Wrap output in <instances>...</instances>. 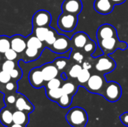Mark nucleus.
Returning a JSON list of instances; mask_svg holds the SVG:
<instances>
[{"label": "nucleus", "instance_id": "1", "mask_svg": "<svg viewBox=\"0 0 128 127\" xmlns=\"http://www.w3.org/2000/svg\"><path fill=\"white\" fill-rule=\"evenodd\" d=\"M65 118L68 124L72 127H86L88 121L86 111L78 106L70 109Z\"/></svg>", "mask_w": 128, "mask_h": 127}, {"label": "nucleus", "instance_id": "2", "mask_svg": "<svg viewBox=\"0 0 128 127\" xmlns=\"http://www.w3.org/2000/svg\"><path fill=\"white\" fill-rule=\"evenodd\" d=\"M98 46L103 52L104 55H110L114 53L116 50H125L128 48V44L125 41H122L118 36L110 37L107 39L98 40Z\"/></svg>", "mask_w": 128, "mask_h": 127}, {"label": "nucleus", "instance_id": "3", "mask_svg": "<svg viewBox=\"0 0 128 127\" xmlns=\"http://www.w3.org/2000/svg\"><path fill=\"white\" fill-rule=\"evenodd\" d=\"M94 69L100 74L106 75L112 73L116 67L117 64L113 58L107 55H104L98 58H94Z\"/></svg>", "mask_w": 128, "mask_h": 127}, {"label": "nucleus", "instance_id": "4", "mask_svg": "<svg viewBox=\"0 0 128 127\" xmlns=\"http://www.w3.org/2000/svg\"><path fill=\"white\" fill-rule=\"evenodd\" d=\"M122 94V89L121 85L114 81L107 82L101 92V96L110 103H116L118 101Z\"/></svg>", "mask_w": 128, "mask_h": 127}, {"label": "nucleus", "instance_id": "5", "mask_svg": "<svg viewBox=\"0 0 128 127\" xmlns=\"http://www.w3.org/2000/svg\"><path fill=\"white\" fill-rule=\"evenodd\" d=\"M78 24V16L62 12L57 20L59 29L64 32H72Z\"/></svg>", "mask_w": 128, "mask_h": 127}, {"label": "nucleus", "instance_id": "6", "mask_svg": "<svg viewBox=\"0 0 128 127\" xmlns=\"http://www.w3.org/2000/svg\"><path fill=\"white\" fill-rule=\"evenodd\" d=\"M106 82L105 75L98 73L95 74H92L84 88L92 94L100 95Z\"/></svg>", "mask_w": 128, "mask_h": 127}, {"label": "nucleus", "instance_id": "7", "mask_svg": "<svg viewBox=\"0 0 128 127\" xmlns=\"http://www.w3.org/2000/svg\"><path fill=\"white\" fill-rule=\"evenodd\" d=\"M48 48L55 53L64 54L72 49L71 40L64 34H58L54 43Z\"/></svg>", "mask_w": 128, "mask_h": 127}, {"label": "nucleus", "instance_id": "8", "mask_svg": "<svg viewBox=\"0 0 128 127\" xmlns=\"http://www.w3.org/2000/svg\"><path fill=\"white\" fill-rule=\"evenodd\" d=\"M52 21L51 13L46 10H39L32 17V25L36 27H48Z\"/></svg>", "mask_w": 128, "mask_h": 127}, {"label": "nucleus", "instance_id": "9", "mask_svg": "<svg viewBox=\"0 0 128 127\" xmlns=\"http://www.w3.org/2000/svg\"><path fill=\"white\" fill-rule=\"evenodd\" d=\"M61 7L64 13L78 16L82 10L83 4L82 0H64Z\"/></svg>", "mask_w": 128, "mask_h": 127}, {"label": "nucleus", "instance_id": "10", "mask_svg": "<svg viewBox=\"0 0 128 127\" xmlns=\"http://www.w3.org/2000/svg\"><path fill=\"white\" fill-rule=\"evenodd\" d=\"M28 81L31 85L34 88H40L45 86V81L44 79L40 67L33 68L28 73Z\"/></svg>", "mask_w": 128, "mask_h": 127}, {"label": "nucleus", "instance_id": "11", "mask_svg": "<svg viewBox=\"0 0 128 127\" xmlns=\"http://www.w3.org/2000/svg\"><path fill=\"white\" fill-rule=\"evenodd\" d=\"M118 36V32L116 28L111 24L105 23L101 25L97 31L96 37L97 40H104L110 37Z\"/></svg>", "mask_w": 128, "mask_h": 127}, {"label": "nucleus", "instance_id": "12", "mask_svg": "<svg viewBox=\"0 0 128 127\" xmlns=\"http://www.w3.org/2000/svg\"><path fill=\"white\" fill-rule=\"evenodd\" d=\"M114 6V4L110 0H95L94 2V10L102 15L111 13L113 11Z\"/></svg>", "mask_w": 128, "mask_h": 127}, {"label": "nucleus", "instance_id": "13", "mask_svg": "<svg viewBox=\"0 0 128 127\" xmlns=\"http://www.w3.org/2000/svg\"><path fill=\"white\" fill-rule=\"evenodd\" d=\"M10 48L18 54L24 52L27 48L26 37L20 34H15L10 37Z\"/></svg>", "mask_w": 128, "mask_h": 127}, {"label": "nucleus", "instance_id": "14", "mask_svg": "<svg viewBox=\"0 0 128 127\" xmlns=\"http://www.w3.org/2000/svg\"><path fill=\"white\" fill-rule=\"evenodd\" d=\"M42 75L44 81L46 82L54 78H56L59 75V70L52 63H46L40 67Z\"/></svg>", "mask_w": 128, "mask_h": 127}, {"label": "nucleus", "instance_id": "15", "mask_svg": "<svg viewBox=\"0 0 128 127\" xmlns=\"http://www.w3.org/2000/svg\"><path fill=\"white\" fill-rule=\"evenodd\" d=\"M14 106L16 110L26 112L28 114L32 113L34 109V106L31 103V102L24 95L18 93H17L16 100Z\"/></svg>", "mask_w": 128, "mask_h": 127}, {"label": "nucleus", "instance_id": "16", "mask_svg": "<svg viewBox=\"0 0 128 127\" xmlns=\"http://www.w3.org/2000/svg\"><path fill=\"white\" fill-rule=\"evenodd\" d=\"M90 37L89 36L83 32V31H79L74 34L70 39L71 40V45H72V49H82L86 43L89 40Z\"/></svg>", "mask_w": 128, "mask_h": 127}, {"label": "nucleus", "instance_id": "17", "mask_svg": "<svg viewBox=\"0 0 128 127\" xmlns=\"http://www.w3.org/2000/svg\"><path fill=\"white\" fill-rule=\"evenodd\" d=\"M29 122L28 113L20 110L13 112V123L26 126Z\"/></svg>", "mask_w": 128, "mask_h": 127}, {"label": "nucleus", "instance_id": "18", "mask_svg": "<svg viewBox=\"0 0 128 127\" xmlns=\"http://www.w3.org/2000/svg\"><path fill=\"white\" fill-rule=\"evenodd\" d=\"M0 122L7 127L13 124V112L7 107L2 109L0 111Z\"/></svg>", "mask_w": 128, "mask_h": 127}, {"label": "nucleus", "instance_id": "19", "mask_svg": "<svg viewBox=\"0 0 128 127\" xmlns=\"http://www.w3.org/2000/svg\"><path fill=\"white\" fill-rule=\"evenodd\" d=\"M43 50L38 49H34V48H29L27 47L26 50L24 51V61L25 62H29L37 60L41 55Z\"/></svg>", "mask_w": 128, "mask_h": 127}, {"label": "nucleus", "instance_id": "20", "mask_svg": "<svg viewBox=\"0 0 128 127\" xmlns=\"http://www.w3.org/2000/svg\"><path fill=\"white\" fill-rule=\"evenodd\" d=\"M26 43H27V47H29V48L38 49H42V50H44L45 48V46L44 44V43L42 42L40 39H38L33 34L28 35L26 37Z\"/></svg>", "mask_w": 128, "mask_h": 127}, {"label": "nucleus", "instance_id": "21", "mask_svg": "<svg viewBox=\"0 0 128 127\" xmlns=\"http://www.w3.org/2000/svg\"><path fill=\"white\" fill-rule=\"evenodd\" d=\"M61 88L64 94L71 95L74 97L78 91L79 85L78 84L76 85V83L72 82H66L64 84H62Z\"/></svg>", "mask_w": 128, "mask_h": 127}, {"label": "nucleus", "instance_id": "22", "mask_svg": "<svg viewBox=\"0 0 128 127\" xmlns=\"http://www.w3.org/2000/svg\"><path fill=\"white\" fill-rule=\"evenodd\" d=\"M63 94L64 93L62 91V88L46 90V95L48 97V99L50 100L51 101H53L56 103L58 102V100L63 95Z\"/></svg>", "mask_w": 128, "mask_h": 127}, {"label": "nucleus", "instance_id": "23", "mask_svg": "<svg viewBox=\"0 0 128 127\" xmlns=\"http://www.w3.org/2000/svg\"><path fill=\"white\" fill-rule=\"evenodd\" d=\"M50 29V26L48 27H36V26H33V31L32 34H34L38 39H40L42 42L44 43L46 34L49 31Z\"/></svg>", "mask_w": 128, "mask_h": 127}, {"label": "nucleus", "instance_id": "24", "mask_svg": "<svg viewBox=\"0 0 128 127\" xmlns=\"http://www.w3.org/2000/svg\"><path fill=\"white\" fill-rule=\"evenodd\" d=\"M91 76H92V74H91L89 70H86V69L82 68V70H81V72L80 73L79 76L76 78L77 84L79 85V86L84 87L85 85L88 81V79H90Z\"/></svg>", "mask_w": 128, "mask_h": 127}, {"label": "nucleus", "instance_id": "25", "mask_svg": "<svg viewBox=\"0 0 128 127\" xmlns=\"http://www.w3.org/2000/svg\"><path fill=\"white\" fill-rule=\"evenodd\" d=\"M82 70V64H78V63H75L69 68L68 73H66L69 78L73 79H76L77 76H79V74Z\"/></svg>", "mask_w": 128, "mask_h": 127}, {"label": "nucleus", "instance_id": "26", "mask_svg": "<svg viewBox=\"0 0 128 127\" xmlns=\"http://www.w3.org/2000/svg\"><path fill=\"white\" fill-rule=\"evenodd\" d=\"M58 35V34L57 33L56 30L50 27L49 31H48V33L46 34V39H45V41H44L45 45L47 47H50V46H52L54 43V42L56 41Z\"/></svg>", "mask_w": 128, "mask_h": 127}, {"label": "nucleus", "instance_id": "27", "mask_svg": "<svg viewBox=\"0 0 128 127\" xmlns=\"http://www.w3.org/2000/svg\"><path fill=\"white\" fill-rule=\"evenodd\" d=\"M10 49V37L6 35L0 36V54H4Z\"/></svg>", "mask_w": 128, "mask_h": 127}, {"label": "nucleus", "instance_id": "28", "mask_svg": "<svg viewBox=\"0 0 128 127\" xmlns=\"http://www.w3.org/2000/svg\"><path fill=\"white\" fill-rule=\"evenodd\" d=\"M72 100H73V96L68 95L66 94H63V95L58 100L57 103L58 104V106L60 107L66 109V108H68L71 105Z\"/></svg>", "mask_w": 128, "mask_h": 127}, {"label": "nucleus", "instance_id": "29", "mask_svg": "<svg viewBox=\"0 0 128 127\" xmlns=\"http://www.w3.org/2000/svg\"><path fill=\"white\" fill-rule=\"evenodd\" d=\"M96 49H97V43L91 39H89V40L86 43V45L82 48L84 53L88 55H92L96 51Z\"/></svg>", "mask_w": 128, "mask_h": 127}, {"label": "nucleus", "instance_id": "30", "mask_svg": "<svg viewBox=\"0 0 128 127\" xmlns=\"http://www.w3.org/2000/svg\"><path fill=\"white\" fill-rule=\"evenodd\" d=\"M68 61L69 59L64 57H59L56 58L53 61V64H55V66L57 67V69L60 71H63L64 69H66V67H68Z\"/></svg>", "mask_w": 128, "mask_h": 127}, {"label": "nucleus", "instance_id": "31", "mask_svg": "<svg viewBox=\"0 0 128 127\" xmlns=\"http://www.w3.org/2000/svg\"><path fill=\"white\" fill-rule=\"evenodd\" d=\"M70 58L74 61L76 63L78 64H82L85 59V56L84 55L79 51V49H71L70 51Z\"/></svg>", "mask_w": 128, "mask_h": 127}, {"label": "nucleus", "instance_id": "32", "mask_svg": "<svg viewBox=\"0 0 128 127\" xmlns=\"http://www.w3.org/2000/svg\"><path fill=\"white\" fill-rule=\"evenodd\" d=\"M62 85V80L60 79H58V77H56V78H54V79L46 82L44 87H45L46 90H49V89H54V88H61Z\"/></svg>", "mask_w": 128, "mask_h": 127}, {"label": "nucleus", "instance_id": "33", "mask_svg": "<svg viewBox=\"0 0 128 127\" xmlns=\"http://www.w3.org/2000/svg\"><path fill=\"white\" fill-rule=\"evenodd\" d=\"M16 63L14 61H10V60H6L4 61L2 64V70L4 71H6L8 73H10L13 69L16 67Z\"/></svg>", "mask_w": 128, "mask_h": 127}, {"label": "nucleus", "instance_id": "34", "mask_svg": "<svg viewBox=\"0 0 128 127\" xmlns=\"http://www.w3.org/2000/svg\"><path fill=\"white\" fill-rule=\"evenodd\" d=\"M10 75L11 77V79L14 81H19L22 75V72L21 70V69L19 67H16L14 69H13L10 72Z\"/></svg>", "mask_w": 128, "mask_h": 127}, {"label": "nucleus", "instance_id": "35", "mask_svg": "<svg viewBox=\"0 0 128 127\" xmlns=\"http://www.w3.org/2000/svg\"><path fill=\"white\" fill-rule=\"evenodd\" d=\"M4 58H6V60L15 61L18 57V53L10 48L4 53Z\"/></svg>", "mask_w": 128, "mask_h": 127}, {"label": "nucleus", "instance_id": "36", "mask_svg": "<svg viewBox=\"0 0 128 127\" xmlns=\"http://www.w3.org/2000/svg\"><path fill=\"white\" fill-rule=\"evenodd\" d=\"M10 80H11V77L10 73H8L2 70L0 71V83L5 85L6 83L9 82Z\"/></svg>", "mask_w": 128, "mask_h": 127}, {"label": "nucleus", "instance_id": "37", "mask_svg": "<svg viewBox=\"0 0 128 127\" xmlns=\"http://www.w3.org/2000/svg\"><path fill=\"white\" fill-rule=\"evenodd\" d=\"M16 97H17V94H9L4 97V101L7 105H14L16 100Z\"/></svg>", "mask_w": 128, "mask_h": 127}, {"label": "nucleus", "instance_id": "38", "mask_svg": "<svg viewBox=\"0 0 128 127\" xmlns=\"http://www.w3.org/2000/svg\"><path fill=\"white\" fill-rule=\"evenodd\" d=\"M17 85H16V81H10L9 82L5 84V89L8 91H11V92H15L17 89Z\"/></svg>", "mask_w": 128, "mask_h": 127}, {"label": "nucleus", "instance_id": "39", "mask_svg": "<svg viewBox=\"0 0 128 127\" xmlns=\"http://www.w3.org/2000/svg\"><path fill=\"white\" fill-rule=\"evenodd\" d=\"M81 64H82V68H84V69L90 70L92 68V61L91 60H84Z\"/></svg>", "mask_w": 128, "mask_h": 127}, {"label": "nucleus", "instance_id": "40", "mask_svg": "<svg viewBox=\"0 0 128 127\" xmlns=\"http://www.w3.org/2000/svg\"><path fill=\"white\" fill-rule=\"evenodd\" d=\"M120 121L124 126L128 127V112H125L120 116Z\"/></svg>", "mask_w": 128, "mask_h": 127}, {"label": "nucleus", "instance_id": "41", "mask_svg": "<svg viewBox=\"0 0 128 127\" xmlns=\"http://www.w3.org/2000/svg\"><path fill=\"white\" fill-rule=\"evenodd\" d=\"M110 1L114 4V5H116V4H122L124 3L127 0H110Z\"/></svg>", "mask_w": 128, "mask_h": 127}, {"label": "nucleus", "instance_id": "42", "mask_svg": "<svg viewBox=\"0 0 128 127\" xmlns=\"http://www.w3.org/2000/svg\"><path fill=\"white\" fill-rule=\"evenodd\" d=\"M60 76H61V79H62L63 81H67V80H68V76L67 73H64V72L62 73Z\"/></svg>", "mask_w": 128, "mask_h": 127}, {"label": "nucleus", "instance_id": "43", "mask_svg": "<svg viewBox=\"0 0 128 127\" xmlns=\"http://www.w3.org/2000/svg\"><path fill=\"white\" fill-rule=\"evenodd\" d=\"M26 127V126L24 125H21V124H12L10 127Z\"/></svg>", "mask_w": 128, "mask_h": 127}, {"label": "nucleus", "instance_id": "44", "mask_svg": "<svg viewBox=\"0 0 128 127\" xmlns=\"http://www.w3.org/2000/svg\"><path fill=\"white\" fill-rule=\"evenodd\" d=\"M0 67H2V66H1V63H0Z\"/></svg>", "mask_w": 128, "mask_h": 127}]
</instances>
